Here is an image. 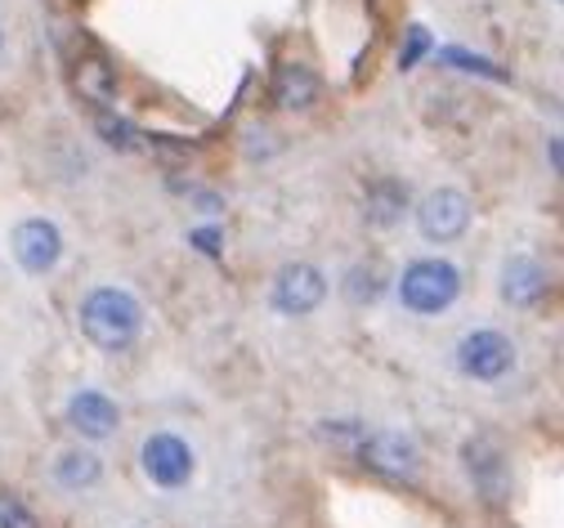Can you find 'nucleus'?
Listing matches in <instances>:
<instances>
[{
  "label": "nucleus",
  "mask_w": 564,
  "mask_h": 528,
  "mask_svg": "<svg viewBox=\"0 0 564 528\" xmlns=\"http://www.w3.org/2000/svg\"><path fill=\"white\" fill-rule=\"evenodd\" d=\"M139 327H144V310H139V300L126 287H95L82 300V332L90 345H99L108 354L130 349Z\"/></svg>",
  "instance_id": "f257e3e1"
},
{
  "label": "nucleus",
  "mask_w": 564,
  "mask_h": 528,
  "mask_svg": "<svg viewBox=\"0 0 564 528\" xmlns=\"http://www.w3.org/2000/svg\"><path fill=\"white\" fill-rule=\"evenodd\" d=\"M462 295V269L444 256H426V260H412L399 278V300H403V310L412 314H444L453 300Z\"/></svg>",
  "instance_id": "f03ea898"
},
{
  "label": "nucleus",
  "mask_w": 564,
  "mask_h": 528,
  "mask_svg": "<svg viewBox=\"0 0 564 528\" xmlns=\"http://www.w3.org/2000/svg\"><path fill=\"white\" fill-rule=\"evenodd\" d=\"M457 367H462V376H470V381H502V376L516 367V345L498 327H475L457 345Z\"/></svg>",
  "instance_id": "7ed1b4c3"
},
{
  "label": "nucleus",
  "mask_w": 564,
  "mask_h": 528,
  "mask_svg": "<svg viewBox=\"0 0 564 528\" xmlns=\"http://www.w3.org/2000/svg\"><path fill=\"white\" fill-rule=\"evenodd\" d=\"M416 229L431 243H457L470 229V197L462 188H435L416 206Z\"/></svg>",
  "instance_id": "20e7f679"
},
{
  "label": "nucleus",
  "mask_w": 564,
  "mask_h": 528,
  "mask_svg": "<svg viewBox=\"0 0 564 528\" xmlns=\"http://www.w3.org/2000/svg\"><path fill=\"white\" fill-rule=\"evenodd\" d=\"M269 300H273V310L288 314V319L314 314L323 300H327V278H323V269H314V265H288V269L273 278Z\"/></svg>",
  "instance_id": "39448f33"
},
{
  "label": "nucleus",
  "mask_w": 564,
  "mask_h": 528,
  "mask_svg": "<svg viewBox=\"0 0 564 528\" xmlns=\"http://www.w3.org/2000/svg\"><path fill=\"white\" fill-rule=\"evenodd\" d=\"M139 462H144V475L158 484V488H184L193 479V448L184 434H153L139 452Z\"/></svg>",
  "instance_id": "423d86ee"
},
{
  "label": "nucleus",
  "mask_w": 564,
  "mask_h": 528,
  "mask_svg": "<svg viewBox=\"0 0 564 528\" xmlns=\"http://www.w3.org/2000/svg\"><path fill=\"white\" fill-rule=\"evenodd\" d=\"M359 452H364V462H368L377 475H386V479H394V484H412V479L421 475V448H416L408 434H399V430H390V434H368V439L359 443Z\"/></svg>",
  "instance_id": "0eeeda50"
},
{
  "label": "nucleus",
  "mask_w": 564,
  "mask_h": 528,
  "mask_svg": "<svg viewBox=\"0 0 564 528\" xmlns=\"http://www.w3.org/2000/svg\"><path fill=\"white\" fill-rule=\"evenodd\" d=\"M10 247H14V260L23 273H50L63 256V234L50 219H23L10 238Z\"/></svg>",
  "instance_id": "6e6552de"
},
{
  "label": "nucleus",
  "mask_w": 564,
  "mask_h": 528,
  "mask_svg": "<svg viewBox=\"0 0 564 528\" xmlns=\"http://www.w3.org/2000/svg\"><path fill=\"white\" fill-rule=\"evenodd\" d=\"M546 287H551V273H546V265L538 256H511L502 265V300L507 305L529 310L546 295Z\"/></svg>",
  "instance_id": "1a4fd4ad"
},
{
  "label": "nucleus",
  "mask_w": 564,
  "mask_h": 528,
  "mask_svg": "<svg viewBox=\"0 0 564 528\" xmlns=\"http://www.w3.org/2000/svg\"><path fill=\"white\" fill-rule=\"evenodd\" d=\"M67 425H73L82 439H108L121 425V408L99 390H82V395H73V403H67Z\"/></svg>",
  "instance_id": "9d476101"
},
{
  "label": "nucleus",
  "mask_w": 564,
  "mask_h": 528,
  "mask_svg": "<svg viewBox=\"0 0 564 528\" xmlns=\"http://www.w3.org/2000/svg\"><path fill=\"white\" fill-rule=\"evenodd\" d=\"M318 95H323V82H318L314 67H305V63L278 67V77H273V99H278V108L305 112V108L318 104Z\"/></svg>",
  "instance_id": "9b49d317"
},
{
  "label": "nucleus",
  "mask_w": 564,
  "mask_h": 528,
  "mask_svg": "<svg viewBox=\"0 0 564 528\" xmlns=\"http://www.w3.org/2000/svg\"><path fill=\"white\" fill-rule=\"evenodd\" d=\"M73 90L90 104V108H108L117 99V72L108 58L99 54H86L77 67H73Z\"/></svg>",
  "instance_id": "f8f14e48"
},
{
  "label": "nucleus",
  "mask_w": 564,
  "mask_h": 528,
  "mask_svg": "<svg viewBox=\"0 0 564 528\" xmlns=\"http://www.w3.org/2000/svg\"><path fill=\"white\" fill-rule=\"evenodd\" d=\"M54 479H58V488H67V493L95 488V484L104 479L99 452H90V448H67V452H58V457H54Z\"/></svg>",
  "instance_id": "ddd939ff"
},
{
  "label": "nucleus",
  "mask_w": 564,
  "mask_h": 528,
  "mask_svg": "<svg viewBox=\"0 0 564 528\" xmlns=\"http://www.w3.org/2000/svg\"><path fill=\"white\" fill-rule=\"evenodd\" d=\"M403 211H408V188L399 180L372 184V193H368V219L377 224V229H394V224L403 219Z\"/></svg>",
  "instance_id": "4468645a"
},
{
  "label": "nucleus",
  "mask_w": 564,
  "mask_h": 528,
  "mask_svg": "<svg viewBox=\"0 0 564 528\" xmlns=\"http://www.w3.org/2000/svg\"><path fill=\"white\" fill-rule=\"evenodd\" d=\"M95 130H99L104 143L117 148V153H134V148H144V134L134 130V121H126V117H117V112H108V108L95 112Z\"/></svg>",
  "instance_id": "2eb2a0df"
},
{
  "label": "nucleus",
  "mask_w": 564,
  "mask_h": 528,
  "mask_svg": "<svg viewBox=\"0 0 564 528\" xmlns=\"http://www.w3.org/2000/svg\"><path fill=\"white\" fill-rule=\"evenodd\" d=\"M440 58L448 63V67H466V72H475V77H498V82H507V72L498 67V63H488V58H475L470 50H440Z\"/></svg>",
  "instance_id": "dca6fc26"
},
{
  "label": "nucleus",
  "mask_w": 564,
  "mask_h": 528,
  "mask_svg": "<svg viewBox=\"0 0 564 528\" xmlns=\"http://www.w3.org/2000/svg\"><path fill=\"white\" fill-rule=\"evenodd\" d=\"M0 528H41V524L28 502H19L14 493H0Z\"/></svg>",
  "instance_id": "f3484780"
},
{
  "label": "nucleus",
  "mask_w": 564,
  "mask_h": 528,
  "mask_svg": "<svg viewBox=\"0 0 564 528\" xmlns=\"http://www.w3.org/2000/svg\"><path fill=\"white\" fill-rule=\"evenodd\" d=\"M426 54H431V32H426V28H412V32H408V41H403L399 67L408 72V67H416V58H426Z\"/></svg>",
  "instance_id": "a211bd4d"
},
{
  "label": "nucleus",
  "mask_w": 564,
  "mask_h": 528,
  "mask_svg": "<svg viewBox=\"0 0 564 528\" xmlns=\"http://www.w3.org/2000/svg\"><path fill=\"white\" fill-rule=\"evenodd\" d=\"M193 247L220 260V229H216V224H206V229H197V234H193Z\"/></svg>",
  "instance_id": "6ab92c4d"
},
{
  "label": "nucleus",
  "mask_w": 564,
  "mask_h": 528,
  "mask_svg": "<svg viewBox=\"0 0 564 528\" xmlns=\"http://www.w3.org/2000/svg\"><path fill=\"white\" fill-rule=\"evenodd\" d=\"M0 50H6V32H0Z\"/></svg>",
  "instance_id": "aec40b11"
}]
</instances>
